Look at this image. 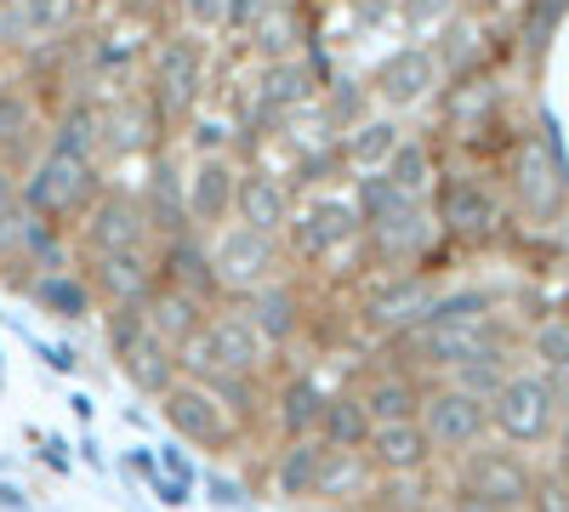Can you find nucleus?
<instances>
[{
  "mask_svg": "<svg viewBox=\"0 0 569 512\" xmlns=\"http://www.w3.org/2000/svg\"><path fill=\"white\" fill-rule=\"evenodd\" d=\"M103 189H109V182H103V160H69V154H52V149H40V154L18 171L23 211H29L34 222H52V228L80 222Z\"/></svg>",
  "mask_w": 569,
  "mask_h": 512,
  "instance_id": "obj_1",
  "label": "nucleus"
},
{
  "mask_svg": "<svg viewBox=\"0 0 569 512\" xmlns=\"http://www.w3.org/2000/svg\"><path fill=\"white\" fill-rule=\"evenodd\" d=\"M262 359H268V348L257 342V331L246 324V313L240 308H222V313H211L194 337H188L182 348H177V370L188 382H222V377H262Z\"/></svg>",
  "mask_w": 569,
  "mask_h": 512,
  "instance_id": "obj_2",
  "label": "nucleus"
},
{
  "mask_svg": "<svg viewBox=\"0 0 569 512\" xmlns=\"http://www.w3.org/2000/svg\"><path fill=\"white\" fill-rule=\"evenodd\" d=\"M563 415V388L541 370H512V377L490 393V433L507 450H536L558 433Z\"/></svg>",
  "mask_w": 569,
  "mask_h": 512,
  "instance_id": "obj_3",
  "label": "nucleus"
},
{
  "mask_svg": "<svg viewBox=\"0 0 569 512\" xmlns=\"http://www.w3.org/2000/svg\"><path fill=\"white\" fill-rule=\"evenodd\" d=\"M206 257H211L222 302H246L251 291L284 279V245L273 234H257V228H246V222L217 228V234L206 240Z\"/></svg>",
  "mask_w": 569,
  "mask_h": 512,
  "instance_id": "obj_4",
  "label": "nucleus"
},
{
  "mask_svg": "<svg viewBox=\"0 0 569 512\" xmlns=\"http://www.w3.org/2000/svg\"><path fill=\"white\" fill-rule=\"evenodd\" d=\"M200 86H206V40L182 34V29L160 34V46L149 52V86H142V98L154 103L166 131L200 109Z\"/></svg>",
  "mask_w": 569,
  "mask_h": 512,
  "instance_id": "obj_5",
  "label": "nucleus"
},
{
  "mask_svg": "<svg viewBox=\"0 0 569 512\" xmlns=\"http://www.w3.org/2000/svg\"><path fill=\"white\" fill-rule=\"evenodd\" d=\"M103 337H109V359L120 364V377L137 388L160 399L182 370H177V348H166L149 319H142V308H103Z\"/></svg>",
  "mask_w": 569,
  "mask_h": 512,
  "instance_id": "obj_6",
  "label": "nucleus"
},
{
  "mask_svg": "<svg viewBox=\"0 0 569 512\" xmlns=\"http://www.w3.org/2000/svg\"><path fill=\"white\" fill-rule=\"evenodd\" d=\"M359 234H365V228H359L353 200H348V194H319V200H308L302 211H291V222H284L279 245H284V262L325 268L330 257L353 251Z\"/></svg>",
  "mask_w": 569,
  "mask_h": 512,
  "instance_id": "obj_7",
  "label": "nucleus"
},
{
  "mask_svg": "<svg viewBox=\"0 0 569 512\" xmlns=\"http://www.w3.org/2000/svg\"><path fill=\"white\" fill-rule=\"evenodd\" d=\"M160 415H166V428H171L177 444L206 450V455H228V450H240V439H246V428L222 410V399L211 388H200V382H188V377H177L160 393Z\"/></svg>",
  "mask_w": 569,
  "mask_h": 512,
  "instance_id": "obj_8",
  "label": "nucleus"
},
{
  "mask_svg": "<svg viewBox=\"0 0 569 512\" xmlns=\"http://www.w3.org/2000/svg\"><path fill=\"white\" fill-rule=\"evenodd\" d=\"M536 468H530V455H518L507 444H479V450H467L456 455V479L450 490L472 495V501H490L501 512H525L530 490H536Z\"/></svg>",
  "mask_w": 569,
  "mask_h": 512,
  "instance_id": "obj_9",
  "label": "nucleus"
},
{
  "mask_svg": "<svg viewBox=\"0 0 569 512\" xmlns=\"http://www.w3.org/2000/svg\"><path fill=\"white\" fill-rule=\"evenodd\" d=\"M433 205V222H439V234L461 240V245H479V240H496V228H501V194L490 189L485 177H472V171H450L433 182V194H427Z\"/></svg>",
  "mask_w": 569,
  "mask_h": 512,
  "instance_id": "obj_10",
  "label": "nucleus"
},
{
  "mask_svg": "<svg viewBox=\"0 0 569 512\" xmlns=\"http://www.w3.org/2000/svg\"><path fill=\"white\" fill-rule=\"evenodd\" d=\"M421 433L433 439L439 455H467V450H479L490 439V404L479 393H461L456 382H439V388H427L421 393Z\"/></svg>",
  "mask_w": 569,
  "mask_h": 512,
  "instance_id": "obj_11",
  "label": "nucleus"
},
{
  "mask_svg": "<svg viewBox=\"0 0 569 512\" xmlns=\"http://www.w3.org/2000/svg\"><path fill=\"white\" fill-rule=\"evenodd\" d=\"M74 240H80V257H109V251H154V234H149V211L131 189H103L91 200V211L74 222Z\"/></svg>",
  "mask_w": 569,
  "mask_h": 512,
  "instance_id": "obj_12",
  "label": "nucleus"
},
{
  "mask_svg": "<svg viewBox=\"0 0 569 512\" xmlns=\"http://www.w3.org/2000/svg\"><path fill=\"white\" fill-rule=\"evenodd\" d=\"M439 297V285L433 279H421V273H376L370 285L359 291V324L365 331H376V337H405V331H416L421 324V313H427V302Z\"/></svg>",
  "mask_w": 569,
  "mask_h": 512,
  "instance_id": "obj_13",
  "label": "nucleus"
},
{
  "mask_svg": "<svg viewBox=\"0 0 569 512\" xmlns=\"http://www.w3.org/2000/svg\"><path fill=\"white\" fill-rule=\"evenodd\" d=\"M86 285L98 297V308H142L160 291V262L154 251H109V257H86Z\"/></svg>",
  "mask_w": 569,
  "mask_h": 512,
  "instance_id": "obj_14",
  "label": "nucleus"
},
{
  "mask_svg": "<svg viewBox=\"0 0 569 512\" xmlns=\"http://www.w3.org/2000/svg\"><path fill=\"white\" fill-rule=\"evenodd\" d=\"M160 149H166V126L149 98L126 91V98L98 109V160H131V154H160Z\"/></svg>",
  "mask_w": 569,
  "mask_h": 512,
  "instance_id": "obj_15",
  "label": "nucleus"
},
{
  "mask_svg": "<svg viewBox=\"0 0 569 512\" xmlns=\"http://www.w3.org/2000/svg\"><path fill=\"white\" fill-rule=\"evenodd\" d=\"M240 165L233 154H206L188 165L182 177V194H188V228H194L200 240H211L217 228L233 222V182H240Z\"/></svg>",
  "mask_w": 569,
  "mask_h": 512,
  "instance_id": "obj_16",
  "label": "nucleus"
},
{
  "mask_svg": "<svg viewBox=\"0 0 569 512\" xmlns=\"http://www.w3.org/2000/svg\"><path fill=\"white\" fill-rule=\"evenodd\" d=\"M433 86H439V52H427V46H399V52H388L382 63H376L365 91L388 114H405V109H421L427 98H433Z\"/></svg>",
  "mask_w": 569,
  "mask_h": 512,
  "instance_id": "obj_17",
  "label": "nucleus"
},
{
  "mask_svg": "<svg viewBox=\"0 0 569 512\" xmlns=\"http://www.w3.org/2000/svg\"><path fill=\"white\" fill-rule=\"evenodd\" d=\"M46 149V114L29 74H0V165L23 171Z\"/></svg>",
  "mask_w": 569,
  "mask_h": 512,
  "instance_id": "obj_18",
  "label": "nucleus"
},
{
  "mask_svg": "<svg viewBox=\"0 0 569 512\" xmlns=\"http://www.w3.org/2000/svg\"><path fill=\"white\" fill-rule=\"evenodd\" d=\"M433 234H439V222H433V211H427V200H410L399 217H388V222L365 228V234H359V251H365L376 268L405 273L416 257H427Z\"/></svg>",
  "mask_w": 569,
  "mask_h": 512,
  "instance_id": "obj_19",
  "label": "nucleus"
},
{
  "mask_svg": "<svg viewBox=\"0 0 569 512\" xmlns=\"http://www.w3.org/2000/svg\"><path fill=\"white\" fill-rule=\"evenodd\" d=\"M563 194H569V171L541 149V137H525V143L512 149V200H518V211L536 217V222H552Z\"/></svg>",
  "mask_w": 569,
  "mask_h": 512,
  "instance_id": "obj_20",
  "label": "nucleus"
},
{
  "mask_svg": "<svg viewBox=\"0 0 569 512\" xmlns=\"http://www.w3.org/2000/svg\"><path fill=\"white\" fill-rule=\"evenodd\" d=\"M142 211H149V234L154 245H171V240H188V194H182V165L171 149L149 154V177H142Z\"/></svg>",
  "mask_w": 569,
  "mask_h": 512,
  "instance_id": "obj_21",
  "label": "nucleus"
},
{
  "mask_svg": "<svg viewBox=\"0 0 569 512\" xmlns=\"http://www.w3.org/2000/svg\"><path fill=\"white\" fill-rule=\"evenodd\" d=\"M246 313V324L257 331V342L273 353V348H291L302 337V324H308V302L297 291V279H273V285L251 291L246 302H233Z\"/></svg>",
  "mask_w": 569,
  "mask_h": 512,
  "instance_id": "obj_22",
  "label": "nucleus"
},
{
  "mask_svg": "<svg viewBox=\"0 0 569 512\" xmlns=\"http://www.w3.org/2000/svg\"><path fill=\"white\" fill-rule=\"evenodd\" d=\"M297 200H291V182L268 165H240V182H233V222L257 228V234H284Z\"/></svg>",
  "mask_w": 569,
  "mask_h": 512,
  "instance_id": "obj_23",
  "label": "nucleus"
},
{
  "mask_svg": "<svg viewBox=\"0 0 569 512\" xmlns=\"http://www.w3.org/2000/svg\"><path fill=\"white\" fill-rule=\"evenodd\" d=\"M365 461L376 468V479H421L439 461V450L421 433V422H388V428H370Z\"/></svg>",
  "mask_w": 569,
  "mask_h": 512,
  "instance_id": "obj_24",
  "label": "nucleus"
},
{
  "mask_svg": "<svg viewBox=\"0 0 569 512\" xmlns=\"http://www.w3.org/2000/svg\"><path fill=\"white\" fill-rule=\"evenodd\" d=\"M325 382L313 370H291L273 393H268V422L279 439H313L319 433V410H325Z\"/></svg>",
  "mask_w": 569,
  "mask_h": 512,
  "instance_id": "obj_25",
  "label": "nucleus"
},
{
  "mask_svg": "<svg viewBox=\"0 0 569 512\" xmlns=\"http://www.w3.org/2000/svg\"><path fill=\"white\" fill-rule=\"evenodd\" d=\"M319 468H325V444L319 439H279V450L268 461V495L284 501V506L313 501Z\"/></svg>",
  "mask_w": 569,
  "mask_h": 512,
  "instance_id": "obj_26",
  "label": "nucleus"
},
{
  "mask_svg": "<svg viewBox=\"0 0 569 512\" xmlns=\"http://www.w3.org/2000/svg\"><path fill=\"white\" fill-rule=\"evenodd\" d=\"M154 262H160V285H171V291H182V297H194V302H206V308L222 302L217 273H211V257H206V240H200V234L171 240V245H154Z\"/></svg>",
  "mask_w": 569,
  "mask_h": 512,
  "instance_id": "obj_27",
  "label": "nucleus"
},
{
  "mask_svg": "<svg viewBox=\"0 0 569 512\" xmlns=\"http://www.w3.org/2000/svg\"><path fill=\"white\" fill-rule=\"evenodd\" d=\"M421 382L410 377L405 364H393V370H376V377L359 388V404H365V415H370V428H388V422H416L421 415Z\"/></svg>",
  "mask_w": 569,
  "mask_h": 512,
  "instance_id": "obj_28",
  "label": "nucleus"
},
{
  "mask_svg": "<svg viewBox=\"0 0 569 512\" xmlns=\"http://www.w3.org/2000/svg\"><path fill=\"white\" fill-rule=\"evenodd\" d=\"M376 495V468L365 461V450H325V468L313 484V501L325 506H365Z\"/></svg>",
  "mask_w": 569,
  "mask_h": 512,
  "instance_id": "obj_29",
  "label": "nucleus"
},
{
  "mask_svg": "<svg viewBox=\"0 0 569 512\" xmlns=\"http://www.w3.org/2000/svg\"><path fill=\"white\" fill-rule=\"evenodd\" d=\"M313 98H319V86H313V74H308L302 58H279V63H262V69H257V109H262L268 120L297 114V109H308Z\"/></svg>",
  "mask_w": 569,
  "mask_h": 512,
  "instance_id": "obj_30",
  "label": "nucleus"
},
{
  "mask_svg": "<svg viewBox=\"0 0 569 512\" xmlns=\"http://www.w3.org/2000/svg\"><path fill=\"white\" fill-rule=\"evenodd\" d=\"M23 297H29L40 313L63 319V324H80V319L98 313V297H91V285H86V273H80V268H52V273H34L29 285H23Z\"/></svg>",
  "mask_w": 569,
  "mask_h": 512,
  "instance_id": "obj_31",
  "label": "nucleus"
},
{
  "mask_svg": "<svg viewBox=\"0 0 569 512\" xmlns=\"http://www.w3.org/2000/svg\"><path fill=\"white\" fill-rule=\"evenodd\" d=\"M399 143H405V126H399L393 114H365L353 131L337 137V154H342V165H348L353 177H365V171H382Z\"/></svg>",
  "mask_w": 569,
  "mask_h": 512,
  "instance_id": "obj_32",
  "label": "nucleus"
},
{
  "mask_svg": "<svg viewBox=\"0 0 569 512\" xmlns=\"http://www.w3.org/2000/svg\"><path fill=\"white\" fill-rule=\"evenodd\" d=\"M211 313H217V308H206V302H194V297H182V291H171V285H160L149 302H142V319H149V331H154L166 348H182Z\"/></svg>",
  "mask_w": 569,
  "mask_h": 512,
  "instance_id": "obj_33",
  "label": "nucleus"
},
{
  "mask_svg": "<svg viewBox=\"0 0 569 512\" xmlns=\"http://www.w3.org/2000/svg\"><path fill=\"white\" fill-rule=\"evenodd\" d=\"M46 149L52 154H69V160H98V103H63L46 126Z\"/></svg>",
  "mask_w": 569,
  "mask_h": 512,
  "instance_id": "obj_34",
  "label": "nucleus"
},
{
  "mask_svg": "<svg viewBox=\"0 0 569 512\" xmlns=\"http://www.w3.org/2000/svg\"><path fill=\"white\" fill-rule=\"evenodd\" d=\"M325 450H365L370 444V415L359 404V393H330L325 410H319V433H313Z\"/></svg>",
  "mask_w": 569,
  "mask_h": 512,
  "instance_id": "obj_35",
  "label": "nucleus"
},
{
  "mask_svg": "<svg viewBox=\"0 0 569 512\" xmlns=\"http://www.w3.org/2000/svg\"><path fill=\"white\" fill-rule=\"evenodd\" d=\"M382 177L393 182L405 200H427V194H433V182H439L433 143H421V137H405V143L393 149V160L382 165Z\"/></svg>",
  "mask_w": 569,
  "mask_h": 512,
  "instance_id": "obj_36",
  "label": "nucleus"
},
{
  "mask_svg": "<svg viewBox=\"0 0 569 512\" xmlns=\"http://www.w3.org/2000/svg\"><path fill=\"white\" fill-rule=\"evenodd\" d=\"M251 40V52L262 58V63H279V58H297V46H302V23H297V7H273L262 12V23L246 34Z\"/></svg>",
  "mask_w": 569,
  "mask_h": 512,
  "instance_id": "obj_37",
  "label": "nucleus"
},
{
  "mask_svg": "<svg viewBox=\"0 0 569 512\" xmlns=\"http://www.w3.org/2000/svg\"><path fill=\"white\" fill-rule=\"evenodd\" d=\"M530 359H536L541 377H552L558 388L569 382V313L536 319V331H530Z\"/></svg>",
  "mask_w": 569,
  "mask_h": 512,
  "instance_id": "obj_38",
  "label": "nucleus"
},
{
  "mask_svg": "<svg viewBox=\"0 0 569 512\" xmlns=\"http://www.w3.org/2000/svg\"><path fill=\"white\" fill-rule=\"evenodd\" d=\"M353 211H359V228H376V222H388V217H399L410 200L393 189V182L382 177V171H365V177H353Z\"/></svg>",
  "mask_w": 569,
  "mask_h": 512,
  "instance_id": "obj_39",
  "label": "nucleus"
},
{
  "mask_svg": "<svg viewBox=\"0 0 569 512\" xmlns=\"http://www.w3.org/2000/svg\"><path fill=\"white\" fill-rule=\"evenodd\" d=\"M370 109H365V91H359V80H330L325 86V131H353L359 120H365Z\"/></svg>",
  "mask_w": 569,
  "mask_h": 512,
  "instance_id": "obj_40",
  "label": "nucleus"
},
{
  "mask_svg": "<svg viewBox=\"0 0 569 512\" xmlns=\"http://www.w3.org/2000/svg\"><path fill=\"white\" fill-rule=\"evenodd\" d=\"M188 149H194V160L206 154H233V120H217V114H188Z\"/></svg>",
  "mask_w": 569,
  "mask_h": 512,
  "instance_id": "obj_41",
  "label": "nucleus"
},
{
  "mask_svg": "<svg viewBox=\"0 0 569 512\" xmlns=\"http://www.w3.org/2000/svg\"><path fill=\"white\" fill-rule=\"evenodd\" d=\"M171 7H177L182 34H194V40L222 34V0H171Z\"/></svg>",
  "mask_w": 569,
  "mask_h": 512,
  "instance_id": "obj_42",
  "label": "nucleus"
},
{
  "mask_svg": "<svg viewBox=\"0 0 569 512\" xmlns=\"http://www.w3.org/2000/svg\"><path fill=\"white\" fill-rule=\"evenodd\" d=\"M273 7V0H222V34H251L262 23V12Z\"/></svg>",
  "mask_w": 569,
  "mask_h": 512,
  "instance_id": "obj_43",
  "label": "nucleus"
},
{
  "mask_svg": "<svg viewBox=\"0 0 569 512\" xmlns=\"http://www.w3.org/2000/svg\"><path fill=\"white\" fill-rule=\"evenodd\" d=\"M200 490H206V501L217 506V512H240L251 495H246V484L240 479H228V473H206L200 479Z\"/></svg>",
  "mask_w": 569,
  "mask_h": 512,
  "instance_id": "obj_44",
  "label": "nucleus"
},
{
  "mask_svg": "<svg viewBox=\"0 0 569 512\" xmlns=\"http://www.w3.org/2000/svg\"><path fill=\"white\" fill-rule=\"evenodd\" d=\"M160 473H166V479H171L177 490H188V495L200 490V473H194V461L182 455V444H177V439H171V444H160Z\"/></svg>",
  "mask_w": 569,
  "mask_h": 512,
  "instance_id": "obj_45",
  "label": "nucleus"
},
{
  "mask_svg": "<svg viewBox=\"0 0 569 512\" xmlns=\"http://www.w3.org/2000/svg\"><path fill=\"white\" fill-rule=\"evenodd\" d=\"M525 512H569V484L552 479V473H541L536 490H530V501H525Z\"/></svg>",
  "mask_w": 569,
  "mask_h": 512,
  "instance_id": "obj_46",
  "label": "nucleus"
},
{
  "mask_svg": "<svg viewBox=\"0 0 569 512\" xmlns=\"http://www.w3.org/2000/svg\"><path fill=\"white\" fill-rule=\"evenodd\" d=\"M552 479L569 484V410L558 415V433H552Z\"/></svg>",
  "mask_w": 569,
  "mask_h": 512,
  "instance_id": "obj_47",
  "label": "nucleus"
},
{
  "mask_svg": "<svg viewBox=\"0 0 569 512\" xmlns=\"http://www.w3.org/2000/svg\"><path fill=\"white\" fill-rule=\"evenodd\" d=\"M34 444H40V461H46V468H52V473H69V450H63V439H46V433H29Z\"/></svg>",
  "mask_w": 569,
  "mask_h": 512,
  "instance_id": "obj_48",
  "label": "nucleus"
},
{
  "mask_svg": "<svg viewBox=\"0 0 569 512\" xmlns=\"http://www.w3.org/2000/svg\"><path fill=\"white\" fill-rule=\"evenodd\" d=\"M126 468H131L137 479H149V484L160 479V461H154V450H149V444H137V450L126 455Z\"/></svg>",
  "mask_w": 569,
  "mask_h": 512,
  "instance_id": "obj_49",
  "label": "nucleus"
},
{
  "mask_svg": "<svg viewBox=\"0 0 569 512\" xmlns=\"http://www.w3.org/2000/svg\"><path fill=\"white\" fill-rule=\"evenodd\" d=\"M450 12V0H405V18L410 23H433V18H445Z\"/></svg>",
  "mask_w": 569,
  "mask_h": 512,
  "instance_id": "obj_50",
  "label": "nucleus"
},
{
  "mask_svg": "<svg viewBox=\"0 0 569 512\" xmlns=\"http://www.w3.org/2000/svg\"><path fill=\"white\" fill-rule=\"evenodd\" d=\"M40 348V359L46 364H52V370H63V377H69V370H80V359H74V348H46V342H34Z\"/></svg>",
  "mask_w": 569,
  "mask_h": 512,
  "instance_id": "obj_51",
  "label": "nucleus"
},
{
  "mask_svg": "<svg viewBox=\"0 0 569 512\" xmlns=\"http://www.w3.org/2000/svg\"><path fill=\"white\" fill-rule=\"evenodd\" d=\"M445 512H501V506H490V501H472V495H461V490H450V501H445Z\"/></svg>",
  "mask_w": 569,
  "mask_h": 512,
  "instance_id": "obj_52",
  "label": "nucleus"
},
{
  "mask_svg": "<svg viewBox=\"0 0 569 512\" xmlns=\"http://www.w3.org/2000/svg\"><path fill=\"white\" fill-rule=\"evenodd\" d=\"M0 506H7V512H29V495L18 484H0Z\"/></svg>",
  "mask_w": 569,
  "mask_h": 512,
  "instance_id": "obj_53",
  "label": "nucleus"
},
{
  "mask_svg": "<svg viewBox=\"0 0 569 512\" xmlns=\"http://www.w3.org/2000/svg\"><path fill=\"white\" fill-rule=\"evenodd\" d=\"M80 461H86V468H98V473H103V444L91 439V433L80 439Z\"/></svg>",
  "mask_w": 569,
  "mask_h": 512,
  "instance_id": "obj_54",
  "label": "nucleus"
},
{
  "mask_svg": "<svg viewBox=\"0 0 569 512\" xmlns=\"http://www.w3.org/2000/svg\"><path fill=\"white\" fill-rule=\"evenodd\" d=\"M342 512H388L382 501H365V506H342Z\"/></svg>",
  "mask_w": 569,
  "mask_h": 512,
  "instance_id": "obj_55",
  "label": "nucleus"
},
{
  "mask_svg": "<svg viewBox=\"0 0 569 512\" xmlns=\"http://www.w3.org/2000/svg\"><path fill=\"white\" fill-rule=\"evenodd\" d=\"M558 313H569V279H563V302H558Z\"/></svg>",
  "mask_w": 569,
  "mask_h": 512,
  "instance_id": "obj_56",
  "label": "nucleus"
}]
</instances>
